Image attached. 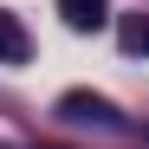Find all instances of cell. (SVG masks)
Listing matches in <instances>:
<instances>
[{"mask_svg": "<svg viewBox=\"0 0 149 149\" xmlns=\"http://www.w3.org/2000/svg\"><path fill=\"white\" fill-rule=\"evenodd\" d=\"M58 110H65L71 123H117V110L104 104V97H84V91H71V97H65Z\"/></svg>", "mask_w": 149, "mask_h": 149, "instance_id": "obj_1", "label": "cell"}, {"mask_svg": "<svg viewBox=\"0 0 149 149\" xmlns=\"http://www.w3.org/2000/svg\"><path fill=\"white\" fill-rule=\"evenodd\" d=\"M58 7H65V19L78 33H97V26H104V0H58Z\"/></svg>", "mask_w": 149, "mask_h": 149, "instance_id": "obj_2", "label": "cell"}, {"mask_svg": "<svg viewBox=\"0 0 149 149\" xmlns=\"http://www.w3.org/2000/svg\"><path fill=\"white\" fill-rule=\"evenodd\" d=\"M0 58H26V33H19L7 13H0Z\"/></svg>", "mask_w": 149, "mask_h": 149, "instance_id": "obj_3", "label": "cell"}, {"mask_svg": "<svg viewBox=\"0 0 149 149\" xmlns=\"http://www.w3.org/2000/svg\"><path fill=\"white\" fill-rule=\"evenodd\" d=\"M136 45H149V26H143V33H136Z\"/></svg>", "mask_w": 149, "mask_h": 149, "instance_id": "obj_4", "label": "cell"}]
</instances>
